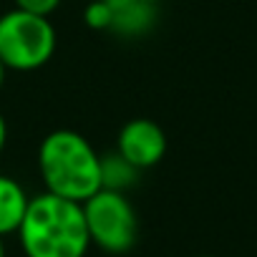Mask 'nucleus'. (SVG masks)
Returning <instances> with one entry per match:
<instances>
[{
    "label": "nucleus",
    "mask_w": 257,
    "mask_h": 257,
    "mask_svg": "<svg viewBox=\"0 0 257 257\" xmlns=\"http://www.w3.org/2000/svg\"><path fill=\"white\" fill-rule=\"evenodd\" d=\"M6 144H8V121H6L3 113H0V154L6 152Z\"/></svg>",
    "instance_id": "nucleus-11"
},
{
    "label": "nucleus",
    "mask_w": 257,
    "mask_h": 257,
    "mask_svg": "<svg viewBox=\"0 0 257 257\" xmlns=\"http://www.w3.org/2000/svg\"><path fill=\"white\" fill-rule=\"evenodd\" d=\"M83 21L91 31H111V8L106 0H91L83 11Z\"/></svg>",
    "instance_id": "nucleus-9"
},
{
    "label": "nucleus",
    "mask_w": 257,
    "mask_h": 257,
    "mask_svg": "<svg viewBox=\"0 0 257 257\" xmlns=\"http://www.w3.org/2000/svg\"><path fill=\"white\" fill-rule=\"evenodd\" d=\"M6 78H8V68H6L3 61H0V91H3V86H6Z\"/></svg>",
    "instance_id": "nucleus-12"
},
{
    "label": "nucleus",
    "mask_w": 257,
    "mask_h": 257,
    "mask_svg": "<svg viewBox=\"0 0 257 257\" xmlns=\"http://www.w3.org/2000/svg\"><path fill=\"white\" fill-rule=\"evenodd\" d=\"M167 134L154 118H132L116 137V152L139 172L157 167L167 154Z\"/></svg>",
    "instance_id": "nucleus-5"
},
{
    "label": "nucleus",
    "mask_w": 257,
    "mask_h": 257,
    "mask_svg": "<svg viewBox=\"0 0 257 257\" xmlns=\"http://www.w3.org/2000/svg\"><path fill=\"white\" fill-rule=\"evenodd\" d=\"M111 8V33L121 38L147 36L159 21L157 0H106Z\"/></svg>",
    "instance_id": "nucleus-6"
},
{
    "label": "nucleus",
    "mask_w": 257,
    "mask_h": 257,
    "mask_svg": "<svg viewBox=\"0 0 257 257\" xmlns=\"http://www.w3.org/2000/svg\"><path fill=\"white\" fill-rule=\"evenodd\" d=\"M86 229L91 244L108 254H126L137 244L139 217L126 192L98 189L86 202H81Z\"/></svg>",
    "instance_id": "nucleus-4"
},
{
    "label": "nucleus",
    "mask_w": 257,
    "mask_h": 257,
    "mask_svg": "<svg viewBox=\"0 0 257 257\" xmlns=\"http://www.w3.org/2000/svg\"><path fill=\"white\" fill-rule=\"evenodd\" d=\"M202 257H212V254H202Z\"/></svg>",
    "instance_id": "nucleus-14"
},
{
    "label": "nucleus",
    "mask_w": 257,
    "mask_h": 257,
    "mask_svg": "<svg viewBox=\"0 0 257 257\" xmlns=\"http://www.w3.org/2000/svg\"><path fill=\"white\" fill-rule=\"evenodd\" d=\"M0 257H6V242H3V237H0Z\"/></svg>",
    "instance_id": "nucleus-13"
},
{
    "label": "nucleus",
    "mask_w": 257,
    "mask_h": 257,
    "mask_svg": "<svg viewBox=\"0 0 257 257\" xmlns=\"http://www.w3.org/2000/svg\"><path fill=\"white\" fill-rule=\"evenodd\" d=\"M38 174L46 192L81 204L101 189V154L83 134L56 128L38 147Z\"/></svg>",
    "instance_id": "nucleus-2"
},
{
    "label": "nucleus",
    "mask_w": 257,
    "mask_h": 257,
    "mask_svg": "<svg viewBox=\"0 0 257 257\" xmlns=\"http://www.w3.org/2000/svg\"><path fill=\"white\" fill-rule=\"evenodd\" d=\"M58 46L51 18L26 11H8L0 16V61L8 71L31 73L43 68Z\"/></svg>",
    "instance_id": "nucleus-3"
},
{
    "label": "nucleus",
    "mask_w": 257,
    "mask_h": 257,
    "mask_svg": "<svg viewBox=\"0 0 257 257\" xmlns=\"http://www.w3.org/2000/svg\"><path fill=\"white\" fill-rule=\"evenodd\" d=\"M28 204H31V197L26 187L8 174H0V237L16 234L21 229Z\"/></svg>",
    "instance_id": "nucleus-7"
},
{
    "label": "nucleus",
    "mask_w": 257,
    "mask_h": 257,
    "mask_svg": "<svg viewBox=\"0 0 257 257\" xmlns=\"http://www.w3.org/2000/svg\"><path fill=\"white\" fill-rule=\"evenodd\" d=\"M16 234L26 257H86L91 247L81 204L51 192L31 197Z\"/></svg>",
    "instance_id": "nucleus-1"
},
{
    "label": "nucleus",
    "mask_w": 257,
    "mask_h": 257,
    "mask_svg": "<svg viewBox=\"0 0 257 257\" xmlns=\"http://www.w3.org/2000/svg\"><path fill=\"white\" fill-rule=\"evenodd\" d=\"M139 169L128 164L118 152H108L101 157V189H113V192H126L137 179Z\"/></svg>",
    "instance_id": "nucleus-8"
},
{
    "label": "nucleus",
    "mask_w": 257,
    "mask_h": 257,
    "mask_svg": "<svg viewBox=\"0 0 257 257\" xmlns=\"http://www.w3.org/2000/svg\"><path fill=\"white\" fill-rule=\"evenodd\" d=\"M18 11H26V13H33V16H46L51 18L63 0H13Z\"/></svg>",
    "instance_id": "nucleus-10"
}]
</instances>
